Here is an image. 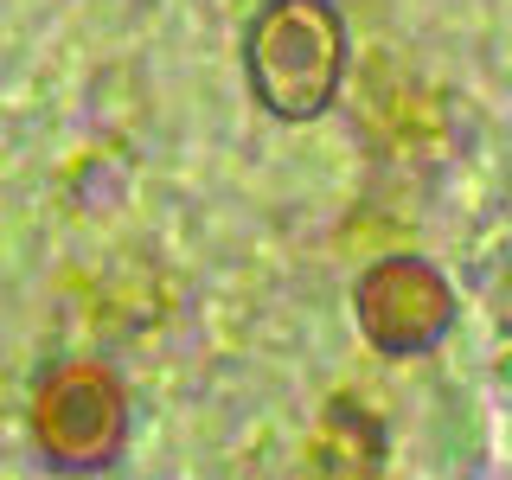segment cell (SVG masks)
Returning a JSON list of instances; mask_svg holds the SVG:
<instances>
[{
    "mask_svg": "<svg viewBox=\"0 0 512 480\" xmlns=\"http://www.w3.org/2000/svg\"><path fill=\"white\" fill-rule=\"evenodd\" d=\"M250 90L269 116L308 122L333 103L346 64V32L327 0H269L244 39Z\"/></svg>",
    "mask_w": 512,
    "mask_h": 480,
    "instance_id": "6da1fadb",
    "label": "cell"
},
{
    "mask_svg": "<svg viewBox=\"0 0 512 480\" xmlns=\"http://www.w3.org/2000/svg\"><path fill=\"white\" fill-rule=\"evenodd\" d=\"M122 384L103 365H58L32 397V442L52 468H103L122 448Z\"/></svg>",
    "mask_w": 512,
    "mask_h": 480,
    "instance_id": "7a4b0ae2",
    "label": "cell"
}]
</instances>
